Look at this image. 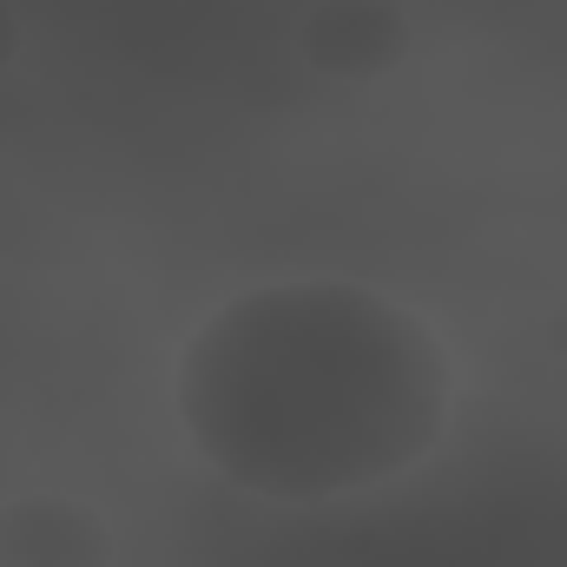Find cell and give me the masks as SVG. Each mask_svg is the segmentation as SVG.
Wrapping results in <instances>:
<instances>
[{
  "label": "cell",
  "instance_id": "obj_1",
  "mask_svg": "<svg viewBox=\"0 0 567 567\" xmlns=\"http://www.w3.org/2000/svg\"><path fill=\"white\" fill-rule=\"evenodd\" d=\"M185 442L245 495L350 502L449 429L455 370L423 317L370 284L297 278L218 303L178 357Z\"/></svg>",
  "mask_w": 567,
  "mask_h": 567
},
{
  "label": "cell",
  "instance_id": "obj_2",
  "mask_svg": "<svg viewBox=\"0 0 567 567\" xmlns=\"http://www.w3.org/2000/svg\"><path fill=\"white\" fill-rule=\"evenodd\" d=\"M297 47L330 80H383L410 53V20L396 0H317Z\"/></svg>",
  "mask_w": 567,
  "mask_h": 567
},
{
  "label": "cell",
  "instance_id": "obj_3",
  "mask_svg": "<svg viewBox=\"0 0 567 567\" xmlns=\"http://www.w3.org/2000/svg\"><path fill=\"white\" fill-rule=\"evenodd\" d=\"M0 567H113V522L80 495L0 502Z\"/></svg>",
  "mask_w": 567,
  "mask_h": 567
},
{
  "label": "cell",
  "instance_id": "obj_4",
  "mask_svg": "<svg viewBox=\"0 0 567 567\" xmlns=\"http://www.w3.org/2000/svg\"><path fill=\"white\" fill-rule=\"evenodd\" d=\"M13 53H20V20H13V7L0 0V73L13 66Z\"/></svg>",
  "mask_w": 567,
  "mask_h": 567
},
{
  "label": "cell",
  "instance_id": "obj_5",
  "mask_svg": "<svg viewBox=\"0 0 567 567\" xmlns=\"http://www.w3.org/2000/svg\"><path fill=\"white\" fill-rule=\"evenodd\" d=\"M548 350H555V357H567V303L548 317Z\"/></svg>",
  "mask_w": 567,
  "mask_h": 567
}]
</instances>
